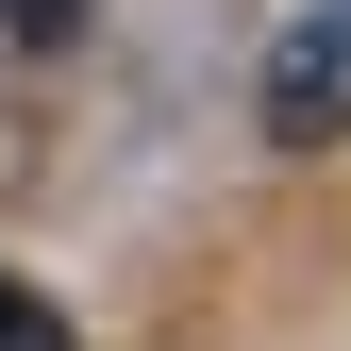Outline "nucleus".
<instances>
[{"label": "nucleus", "instance_id": "obj_1", "mask_svg": "<svg viewBox=\"0 0 351 351\" xmlns=\"http://www.w3.org/2000/svg\"><path fill=\"white\" fill-rule=\"evenodd\" d=\"M268 134L285 151H335L351 134V0H318V17L268 51Z\"/></svg>", "mask_w": 351, "mask_h": 351}, {"label": "nucleus", "instance_id": "obj_2", "mask_svg": "<svg viewBox=\"0 0 351 351\" xmlns=\"http://www.w3.org/2000/svg\"><path fill=\"white\" fill-rule=\"evenodd\" d=\"M0 351H67V318H51V301H34L17 268H0Z\"/></svg>", "mask_w": 351, "mask_h": 351}]
</instances>
